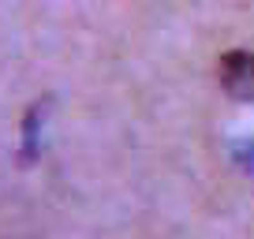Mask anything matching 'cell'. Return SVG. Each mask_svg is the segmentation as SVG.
Listing matches in <instances>:
<instances>
[{
    "mask_svg": "<svg viewBox=\"0 0 254 239\" xmlns=\"http://www.w3.org/2000/svg\"><path fill=\"white\" fill-rule=\"evenodd\" d=\"M221 86L239 101H254V53L236 49L221 60Z\"/></svg>",
    "mask_w": 254,
    "mask_h": 239,
    "instance_id": "6da1fadb",
    "label": "cell"
},
{
    "mask_svg": "<svg viewBox=\"0 0 254 239\" xmlns=\"http://www.w3.org/2000/svg\"><path fill=\"white\" fill-rule=\"evenodd\" d=\"M251 153H254V150H251Z\"/></svg>",
    "mask_w": 254,
    "mask_h": 239,
    "instance_id": "7a4b0ae2",
    "label": "cell"
}]
</instances>
